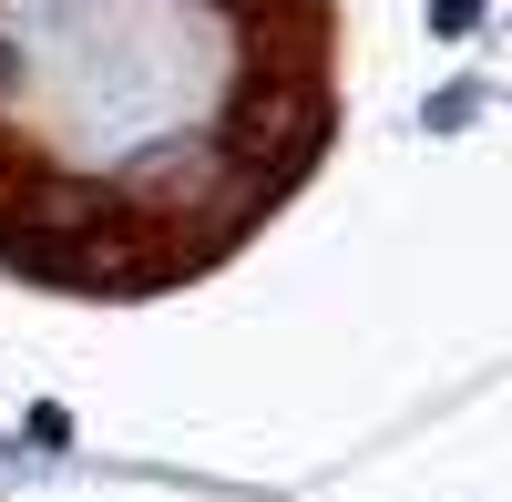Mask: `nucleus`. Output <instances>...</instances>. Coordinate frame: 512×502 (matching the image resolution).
<instances>
[{"label": "nucleus", "mask_w": 512, "mask_h": 502, "mask_svg": "<svg viewBox=\"0 0 512 502\" xmlns=\"http://www.w3.org/2000/svg\"><path fill=\"white\" fill-rule=\"evenodd\" d=\"M472 113H482V82H441V103H431L441 134H451V123H472Z\"/></svg>", "instance_id": "f257e3e1"}, {"label": "nucleus", "mask_w": 512, "mask_h": 502, "mask_svg": "<svg viewBox=\"0 0 512 502\" xmlns=\"http://www.w3.org/2000/svg\"><path fill=\"white\" fill-rule=\"evenodd\" d=\"M62 441H72V410L41 400V410H31V451H62Z\"/></svg>", "instance_id": "f03ea898"}, {"label": "nucleus", "mask_w": 512, "mask_h": 502, "mask_svg": "<svg viewBox=\"0 0 512 502\" xmlns=\"http://www.w3.org/2000/svg\"><path fill=\"white\" fill-rule=\"evenodd\" d=\"M431 31L461 41V31H482V0H431Z\"/></svg>", "instance_id": "7ed1b4c3"}]
</instances>
